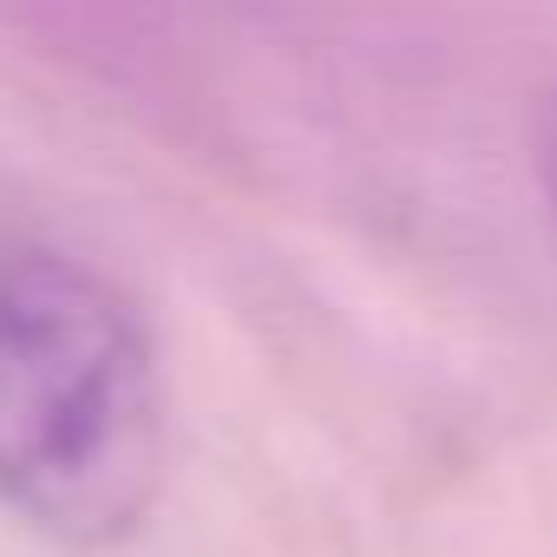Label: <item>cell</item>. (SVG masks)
Segmentation results:
<instances>
[{"mask_svg":"<svg viewBox=\"0 0 557 557\" xmlns=\"http://www.w3.org/2000/svg\"><path fill=\"white\" fill-rule=\"evenodd\" d=\"M171 466L164 355L132 289L53 236H0V511L99 550Z\"/></svg>","mask_w":557,"mask_h":557,"instance_id":"6da1fadb","label":"cell"},{"mask_svg":"<svg viewBox=\"0 0 557 557\" xmlns=\"http://www.w3.org/2000/svg\"><path fill=\"white\" fill-rule=\"evenodd\" d=\"M544 184H550V203H557V99H550V119H544Z\"/></svg>","mask_w":557,"mask_h":557,"instance_id":"7a4b0ae2","label":"cell"}]
</instances>
